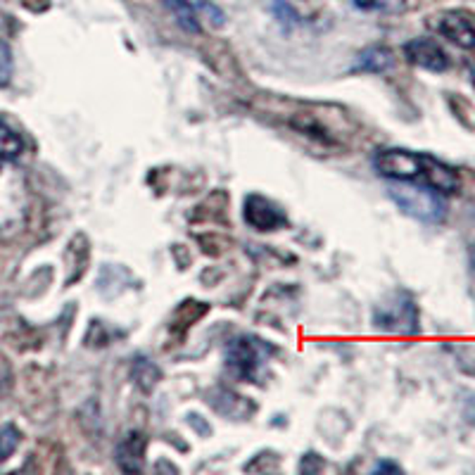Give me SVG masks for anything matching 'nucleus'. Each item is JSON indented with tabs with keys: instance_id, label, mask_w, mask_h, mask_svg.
Masks as SVG:
<instances>
[{
	"instance_id": "11",
	"label": "nucleus",
	"mask_w": 475,
	"mask_h": 475,
	"mask_svg": "<svg viewBox=\"0 0 475 475\" xmlns=\"http://www.w3.org/2000/svg\"><path fill=\"white\" fill-rule=\"evenodd\" d=\"M148 451V438L143 432H129L117 447V463L121 470L138 473L143 469V457Z\"/></svg>"
},
{
	"instance_id": "18",
	"label": "nucleus",
	"mask_w": 475,
	"mask_h": 475,
	"mask_svg": "<svg viewBox=\"0 0 475 475\" xmlns=\"http://www.w3.org/2000/svg\"><path fill=\"white\" fill-rule=\"evenodd\" d=\"M13 48H10L5 38H0V88L10 86V82H13Z\"/></svg>"
},
{
	"instance_id": "7",
	"label": "nucleus",
	"mask_w": 475,
	"mask_h": 475,
	"mask_svg": "<svg viewBox=\"0 0 475 475\" xmlns=\"http://www.w3.org/2000/svg\"><path fill=\"white\" fill-rule=\"evenodd\" d=\"M402 53H404V60L409 64L423 69V72H431V74H444L451 67L450 53L431 36L412 38L404 44Z\"/></svg>"
},
{
	"instance_id": "22",
	"label": "nucleus",
	"mask_w": 475,
	"mask_h": 475,
	"mask_svg": "<svg viewBox=\"0 0 475 475\" xmlns=\"http://www.w3.org/2000/svg\"><path fill=\"white\" fill-rule=\"evenodd\" d=\"M473 262H475V257H473Z\"/></svg>"
},
{
	"instance_id": "6",
	"label": "nucleus",
	"mask_w": 475,
	"mask_h": 475,
	"mask_svg": "<svg viewBox=\"0 0 475 475\" xmlns=\"http://www.w3.org/2000/svg\"><path fill=\"white\" fill-rule=\"evenodd\" d=\"M428 26L461 51H475V17L466 10H444L432 15Z\"/></svg>"
},
{
	"instance_id": "12",
	"label": "nucleus",
	"mask_w": 475,
	"mask_h": 475,
	"mask_svg": "<svg viewBox=\"0 0 475 475\" xmlns=\"http://www.w3.org/2000/svg\"><path fill=\"white\" fill-rule=\"evenodd\" d=\"M162 5L174 15L176 24L181 26L183 32L200 34V17H198L193 3H188V0H162Z\"/></svg>"
},
{
	"instance_id": "16",
	"label": "nucleus",
	"mask_w": 475,
	"mask_h": 475,
	"mask_svg": "<svg viewBox=\"0 0 475 475\" xmlns=\"http://www.w3.org/2000/svg\"><path fill=\"white\" fill-rule=\"evenodd\" d=\"M19 442H22V432L13 423L0 425V466L17 451Z\"/></svg>"
},
{
	"instance_id": "10",
	"label": "nucleus",
	"mask_w": 475,
	"mask_h": 475,
	"mask_svg": "<svg viewBox=\"0 0 475 475\" xmlns=\"http://www.w3.org/2000/svg\"><path fill=\"white\" fill-rule=\"evenodd\" d=\"M394 63H397V57L390 45H366L364 51L356 53L350 72L352 74H385V72L394 69Z\"/></svg>"
},
{
	"instance_id": "14",
	"label": "nucleus",
	"mask_w": 475,
	"mask_h": 475,
	"mask_svg": "<svg viewBox=\"0 0 475 475\" xmlns=\"http://www.w3.org/2000/svg\"><path fill=\"white\" fill-rule=\"evenodd\" d=\"M131 375L138 388L145 390V393H150L157 383H160V369H157L150 359H143V356H138L136 359V364H133V369H131Z\"/></svg>"
},
{
	"instance_id": "21",
	"label": "nucleus",
	"mask_w": 475,
	"mask_h": 475,
	"mask_svg": "<svg viewBox=\"0 0 475 475\" xmlns=\"http://www.w3.org/2000/svg\"><path fill=\"white\" fill-rule=\"evenodd\" d=\"M470 83H473V88H475V67L470 69Z\"/></svg>"
},
{
	"instance_id": "3",
	"label": "nucleus",
	"mask_w": 475,
	"mask_h": 475,
	"mask_svg": "<svg viewBox=\"0 0 475 475\" xmlns=\"http://www.w3.org/2000/svg\"><path fill=\"white\" fill-rule=\"evenodd\" d=\"M373 328L393 335H407V338L419 335L421 316L413 295L407 290H394L385 300L378 302L373 309Z\"/></svg>"
},
{
	"instance_id": "13",
	"label": "nucleus",
	"mask_w": 475,
	"mask_h": 475,
	"mask_svg": "<svg viewBox=\"0 0 475 475\" xmlns=\"http://www.w3.org/2000/svg\"><path fill=\"white\" fill-rule=\"evenodd\" d=\"M22 152H24L22 136L7 124L5 119H0V162H17Z\"/></svg>"
},
{
	"instance_id": "15",
	"label": "nucleus",
	"mask_w": 475,
	"mask_h": 475,
	"mask_svg": "<svg viewBox=\"0 0 475 475\" xmlns=\"http://www.w3.org/2000/svg\"><path fill=\"white\" fill-rule=\"evenodd\" d=\"M267 7H269V13L274 15L276 22H278L286 32L295 29V26H300V15H297V10L290 5L288 0H267Z\"/></svg>"
},
{
	"instance_id": "8",
	"label": "nucleus",
	"mask_w": 475,
	"mask_h": 475,
	"mask_svg": "<svg viewBox=\"0 0 475 475\" xmlns=\"http://www.w3.org/2000/svg\"><path fill=\"white\" fill-rule=\"evenodd\" d=\"M243 221L255 231L271 233L286 226V212L269 198L250 193L243 202Z\"/></svg>"
},
{
	"instance_id": "20",
	"label": "nucleus",
	"mask_w": 475,
	"mask_h": 475,
	"mask_svg": "<svg viewBox=\"0 0 475 475\" xmlns=\"http://www.w3.org/2000/svg\"><path fill=\"white\" fill-rule=\"evenodd\" d=\"M375 470H378V473H385V470H388V473H402L400 466L393 461H381L378 466H375Z\"/></svg>"
},
{
	"instance_id": "2",
	"label": "nucleus",
	"mask_w": 475,
	"mask_h": 475,
	"mask_svg": "<svg viewBox=\"0 0 475 475\" xmlns=\"http://www.w3.org/2000/svg\"><path fill=\"white\" fill-rule=\"evenodd\" d=\"M390 198L402 212L421 221V224H442L447 219V202L444 195L435 193L432 188L421 186V183L407 181H390Z\"/></svg>"
},
{
	"instance_id": "9",
	"label": "nucleus",
	"mask_w": 475,
	"mask_h": 475,
	"mask_svg": "<svg viewBox=\"0 0 475 475\" xmlns=\"http://www.w3.org/2000/svg\"><path fill=\"white\" fill-rule=\"evenodd\" d=\"M421 186L432 188L435 193L447 198V195H454L461 190V176H459V171L451 164L442 162V160H438L431 152H425V170Z\"/></svg>"
},
{
	"instance_id": "1",
	"label": "nucleus",
	"mask_w": 475,
	"mask_h": 475,
	"mask_svg": "<svg viewBox=\"0 0 475 475\" xmlns=\"http://www.w3.org/2000/svg\"><path fill=\"white\" fill-rule=\"evenodd\" d=\"M29 219V183L15 162H0V236L24 231Z\"/></svg>"
},
{
	"instance_id": "17",
	"label": "nucleus",
	"mask_w": 475,
	"mask_h": 475,
	"mask_svg": "<svg viewBox=\"0 0 475 475\" xmlns=\"http://www.w3.org/2000/svg\"><path fill=\"white\" fill-rule=\"evenodd\" d=\"M354 5L364 13H400L407 0H354Z\"/></svg>"
},
{
	"instance_id": "4",
	"label": "nucleus",
	"mask_w": 475,
	"mask_h": 475,
	"mask_svg": "<svg viewBox=\"0 0 475 475\" xmlns=\"http://www.w3.org/2000/svg\"><path fill=\"white\" fill-rule=\"evenodd\" d=\"M271 354L274 347L267 340L255 335H238L226 344V369L240 381L257 383Z\"/></svg>"
},
{
	"instance_id": "5",
	"label": "nucleus",
	"mask_w": 475,
	"mask_h": 475,
	"mask_svg": "<svg viewBox=\"0 0 475 475\" xmlns=\"http://www.w3.org/2000/svg\"><path fill=\"white\" fill-rule=\"evenodd\" d=\"M375 174L388 181L421 183L425 170V152H413L407 148H381L371 157Z\"/></svg>"
},
{
	"instance_id": "19",
	"label": "nucleus",
	"mask_w": 475,
	"mask_h": 475,
	"mask_svg": "<svg viewBox=\"0 0 475 475\" xmlns=\"http://www.w3.org/2000/svg\"><path fill=\"white\" fill-rule=\"evenodd\" d=\"M193 5H195V10H200L202 17L209 19V22H212L214 26H224L226 15L221 13L219 7L214 5V3H209V0H195Z\"/></svg>"
}]
</instances>
